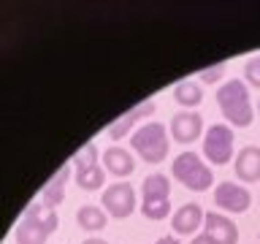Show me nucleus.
Here are the masks:
<instances>
[{
    "label": "nucleus",
    "mask_w": 260,
    "mask_h": 244,
    "mask_svg": "<svg viewBox=\"0 0 260 244\" xmlns=\"http://www.w3.org/2000/svg\"><path fill=\"white\" fill-rule=\"evenodd\" d=\"M198 76H201V81H203V84H217V81L225 76V63H219V65H211V68H203V71L198 73Z\"/></svg>",
    "instance_id": "412c9836"
},
{
    "label": "nucleus",
    "mask_w": 260,
    "mask_h": 244,
    "mask_svg": "<svg viewBox=\"0 0 260 244\" xmlns=\"http://www.w3.org/2000/svg\"><path fill=\"white\" fill-rule=\"evenodd\" d=\"M236 136L231 125H211L206 133H203V158L214 166H225V163L233 160V149H236Z\"/></svg>",
    "instance_id": "39448f33"
},
{
    "label": "nucleus",
    "mask_w": 260,
    "mask_h": 244,
    "mask_svg": "<svg viewBox=\"0 0 260 244\" xmlns=\"http://www.w3.org/2000/svg\"><path fill=\"white\" fill-rule=\"evenodd\" d=\"M141 215L146 220H166L171 215V201H141Z\"/></svg>",
    "instance_id": "6ab92c4d"
},
{
    "label": "nucleus",
    "mask_w": 260,
    "mask_h": 244,
    "mask_svg": "<svg viewBox=\"0 0 260 244\" xmlns=\"http://www.w3.org/2000/svg\"><path fill=\"white\" fill-rule=\"evenodd\" d=\"M203 233L209 236L214 244H236L239 241V228L228 215H219V211H209L206 220H203Z\"/></svg>",
    "instance_id": "1a4fd4ad"
},
{
    "label": "nucleus",
    "mask_w": 260,
    "mask_h": 244,
    "mask_svg": "<svg viewBox=\"0 0 260 244\" xmlns=\"http://www.w3.org/2000/svg\"><path fill=\"white\" fill-rule=\"evenodd\" d=\"M101 206H103V211L109 217H114V220H125V217H130L136 211V190H133V185H127V182H114V185H109L103 190V195H101Z\"/></svg>",
    "instance_id": "423d86ee"
},
{
    "label": "nucleus",
    "mask_w": 260,
    "mask_h": 244,
    "mask_svg": "<svg viewBox=\"0 0 260 244\" xmlns=\"http://www.w3.org/2000/svg\"><path fill=\"white\" fill-rule=\"evenodd\" d=\"M257 111H260V103H257Z\"/></svg>",
    "instance_id": "393cba45"
},
{
    "label": "nucleus",
    "mask_w": 260,
    "mask_h": 244,
    "mask_svg": "<svg viewBox=\"0 0 260 244\" xmlns=\"http://www.w3.org/2000/svg\"><path fill=\"white\" fill-rule=\"evenodd\" d=\"M168 133L174 136L176 144H192L203 133V117L198 111H176L171 117Z\"/></svg>",
    "instance_id": "6e6552de"
},
{
    "label": "nucleus",
    "mask_w": 260,
    "mask_h": 244,
    "mask_svg": "<svg viewBox=\"0 0 260 244\" xmlns=\"http://www.w3.org/2000/svg\"><path fill=\"white\" fill-rule=\"evenodd\" d=\"M130 146L136 149V155L149 166H157L168 158L171 141H168V128L162 122H146L130 136Z\"/></svg>",
    "instance_id": "7ed1b4c3"
},
{
    "label": "nucleus",
    "mask_w": 260,
    "mask_h": 244,
    "mask_svg": "<svg viewBox=\"0 0 260 244\" xmlns=\"http://www.w3.org/2000/svg\"><path fill=\"white\" fill-rule=\"evenodd\" d=\"M60 225V217H57L54 209L44 206V203H30L24 217L19 220L14 231V239L16 244H46V239L57 231Z\"/></svg>",
    "instance_id": "f03ea898"
},
{
    "label": "nucleus",
    "mask_w": 260,
    "mask_h": 244,
    "mask_svg": "<svg viewBox=\"0 0 260 244\" xmlns=\"http://www.w3.org/2000/svg\"><path fill=\"white\" fill-rule=\"evenodd\" d=\"M174 101L190 111V109H195V106H201V101H203V89H201L198 81L187 79V81H182V84H176V89H174Z\"/></svg>",
    "instance_id": "a211bd4d"
},
{
    "label": "nucleus",
    "mask_w": 260,
    "mask_h": 244,
    "mask_svg": "<svg viewBox=\"0 0 260 244\" xmlns=\"http://www.w3.org/2000/svg\"><path fill=\"white\" fill-rule=\"evenodd\" d=\"M233 171L239 176V182H247V185L257 182L260 179V146L249 144L244 149H239V155L233 160Z\"/></svg>",
    "instance_id": "9b49d317"
},
{
    "label": "nucleus",
    "mask_w": 260,
    "mask_h": 244,
    "mask_svg": "<svg viewBox=\"0 0 260 244\" xmlns=\"http://www.w3.org/2000/svg\"><path fill=\"white\" fill-rule=\"evenodd\" d=\"M68 176H71V166L65 163V166L44 185V190H41V203H44V206L54 209V206H60V203H62V198H65V182H68Z\"/></svg>",
    "instance_id": "4468645a"
},
{
    "label": "nucleus",
    "mask_w": 260,
    "mask_h": 244,
    "mask_svg": "<svg viewBox=\"0 0 260 244\" xmlns=\"http://www.w3.org/2000/svg\"><path fill=\"white\" fill-rule=\"evenodd\" d=\"M192 244H214V241H211L206 233H198V236H192Z\"/></svg>",
    "instance_id": "4be33fe9"
},
{
    "label": "nucleus",
    "mask_w": 260,
    "mask_h": 244,
    "mask_svg": "<svg viewBox=\"0 0 260 244\" xmlns=\"http://www.w3.org/2000/svg\"><path fill=\"white\" fill-rule=\"evenodd\" d=\"M244 81H247V87H257L260 89V54L249 57V60L244 63Z\"/></svg>",
    "instance_id": "aec40b11"
},
{
    "label": "nucleus",
    "mask_w": 260,
    "mask_h": 244,
    "mask_svg": "<svg viewBox=\"0 0 260 244\" xmlns=\"http://www.w3.org/2000/svg\"><path fill=\"white\" fill-rule=\"evenodd\" d=\"M203 220H206V215L198 203H182L171 217V228L179 236H195V231L203 225Z\"/></svg>",
    "instance_id": "9d476101"
},
{
    "label": "nucleus",
    "mask_w": 260,
    "mask_h": 244,
    "mask_svg": "<svg viewBox=\"0 0 260 244\" xmlns=\"http://www.w3.org/2000/svg\"><path fill=\"white\" fill-rule=\"evenodd\" d=\"M144 201H171V179L166 174H149L141 185Z\"/></svg>",
    "instance_id": "2eb2a0df"
},
{
    "label": "nucleus",
    "mask_w": 260,
    "mask_h": 244,
    "mask_svg": "<svg viewBox=\"0 0 260 244\" xmlns=\"http://www.w3.org/2000/svg\"><path fill=\"white\" fill-rule=\"evenodd\" d=\"M154 244H182L179 239H174V236H162V239H157Z\"/></svg>",
    "instance_id": "5701e85b"
},
{
    "label": "nucleus",
    "mask_w": 260,
    "mask_h": 244,
    "mask_svg": "<svg viewBox=\"0 0 260 244\" xmlns=\"http://www.w3.org/2000/svg\"><path fill=\"white\" fill-rule=\"evenodd\" d=\"M214 203L228 215H244L252 203V193L244 185L236 182H219L214 190Z\"/></svg>",
    "instance_id": "0eeeda50"
},
{
    "label": "nucleus",
    "mask_w": 260,
    "mask_h": 244,
    "mask_svg": "<svg viewBox=\"0 0 260 244\" xmlns=\"http://www.w3.org/2000/svg\"><path fill=\"white\" fill-rule=\"evenodd\" d=\"M103 171H109L117 179L130 176L136 171V160L130 155V149H125V146H109L103 152Z\"/></svg>",
    "instance_id": "f8f14e48"
},
{
    "label": "nucleus",
    "mask_w": 260,
    "mask_h": 244,
    "mask_svg": "<svg viewBox=\"0 0 260 244\" xmlns=\"http://www.w3.org/2000/svg\"><path fill=\"white\" fill-rule=\"evenodd\" d=\"M154 101H144V103H138L136 109H130V111H125L122 117L117 119V122H111L109 125V136L114 138V141H119V138H125L127 133H130V128L136 125L138 119H144V117H152L154 114Z\"/></svg>",
    "instance_id": "ddd939ff"
},
{
    "label": "nucleus",
    "mask_w": 260,
    "mask_h": 244,
    "mask_svg": "<svg viewBox=\"0 0 260 244\" xmlns=\"http://www.w3.org/2000/svg\"><path fill=\"white\" fill-rule=\"evenodd\" d=\"M171 174L179 185H184L187 190L192 193H206L211 185H214V174L206 163L201 160V155L195 152H182L176 155L174 163H171Z\"/></svg>",
    "instance_id": "20e7f679"
},
{
    "label": "nucleus",
    "mask_w": 260,
    "mask_h": 244,
    "mask_svg": "<svg viewBox=\"0 0 260 244\" xmlns=\"http://www.w3.org/2000/svg\"><path fill=\"white\" fill-rule=\"evenodd\" d=\"M81 244H109V241H106V239H98V236H95V239H84Z\"/></svg>",
    "instance_id": "b1692460"
},
{
    "label": "nucleus",
    "mask_w": 260,
    "mask_h": 244,
    "mask_svg": "<svg viewBox=\"0 0 260 244\" xmlns=\"http://www.w3.org/2000/svg\"><path fill=\"white\" fill-rule=\"evenodd\" d=\"M217 106L222 111L231 128H249L252 125V101H249V87L241 79H231L217 89Z\"/></svg>",
    "instance_id": "f257e3e1"
},
{
    "label": "nucleus",
    "mask_w": 260,
    "mask_h": 244,
    "mask_svg": "<svg viewBox=\"0 0 260 244\" xmlns=\"http://www.w3.org/2000/svg\"><path fill=\"white\" fill-rule=\"evenodd\" d=\"M106 182V171L103 166H98V163H89V166H79L76 168V185L81 190L92 193V190H101Z\"/></svg>",
    "instance_id": "f3484780"
},
{
    "label": "nucleus",
    "mask_w": 260,
    "mask_h": 244,
    "mask_svg": "<svg viewBox=\"0 0 260 244\" xmlns=\"http://www.w3.org/2000/svg\"><path fill=\"white\" fill-rule=\"evenodd\" d=\"M76 223L79 228H84V231H103L106 223H109V215L103 211V206H92V203H87V206H79L76 211Z\"/></svg>",
    "instance_id": "dca6fc26"
}]
</instances>
